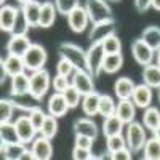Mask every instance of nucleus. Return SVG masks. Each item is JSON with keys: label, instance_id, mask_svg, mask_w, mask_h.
Here are the masks:
<instances>
[{"label": "nucleus", "instance_id": "54", "mask_svg": "<svg viewBox=\"0 0 160 160\" xmlns=\"http://www.w3.org/2000/svg\"><path fill=\"white\" fill-rule=\"evenodd\" d=\"M5 2H7V0H0V3H2V5H5Z\"/></svg>", "mask_w": 160, "mask_h": 160}, {"label": "nucleus", "instance_id": "44", "mask_svg": "<svg viewBox=\"0 0 160 160\" xmlns=\"http://www.w3.org/2000/svg\"><path fill=\"white\" fill-rule=\"evenodd\" d=\"M69 85H71V78L59 75V74H56V77H53V80H51V87L56 93H64V90Z\"/></svg>", "mask_w": 160, "mask_h": 160}, {"label": "nucleus", "instance_id": "13", "mask_svg": "<svg viewBox=\"0 0 160 160\" xmlns=\"http://www.w3.org/2000/svg\"><path fill=\"white\" fill-rule=\"evenodd\" d=\"M18 13H19V8H16L15 5H8V3L2 5V8H0V29L3 32H8V34L13 32Z\"/></svg>", "mask_w": 160, "mask_h": 160}, {"label": "nucleus", "instance_id": "31", "mask_svg": "<svg viewBox=\"0 0 160 160\" xmlns=\"http://www.w3.org/2000/svg\"><path fill=\"white\" fill-rule=\"evenodd\" d=\"M141 38L154 51H157L160 48V28H158V26H148V28L142 31Z\"/></svg>", "mask_w": 160, "mask_h": 160}, {"label": "nucleus", "instance_id": "26", "mask_svg": "<svg viewBox=\"0 0 160 160\" xmlns=\"http://www.w3.org/2000/svg\"><path fill=\"white\" fill-rule=\"evenodd\" d=\"M26 149H28L26 144L21 141L19 142H8V144L2 142V157L7 160H21Z\"/></svg>", "mask_w": 160, "mask_h": 160}, {"label": "nucleus", "instance_id": "40", "mask_svg": "<svg viewBox=\"0 0 160 160\" xmlns=\"http://www.w3.org/2000/svg\"><path fill=\"white\" fill-rule=\"evenodd\" d=\"M31 29V26L28 22V19H26L22 10L19 8V13H18V18H16V22H15V28H13V32L11 34H16V35H28Z\"/></svg>", "mask_w": 160, "mask_h": 160}, {"label": "nucleus", "instance_id": "24", "mask_svg": "<svg viewBox=\"0 0 160 160\" xmlns=\"http://www.w3.org/2000/svg\"><path fill=\"white\" fill-rule=\"evenodd\" d=\"M133 90H135V82L128 77H120L114 83V93L118 99H131Z\"/></svg>", "mask_w": 160, "mask_h": 160}, {"label": "nucleus", "instance_id": "15", "mask_svg": "<svg viewBox=\"0 0 160 160\" xmlns=\"http://www.w3.org/2000/svg\"><path fill=\"white\" fill-rule=\"evenodd\" d=\"M34 158L35 160H50L53 157V146H51V139L45 138L40 135L38 138H35L32 141V148H31Z\"/></svg>", "mask_w": 160, "mask_h": 160}, {"label": "nucleus", "instance_id": "29", "mask_svg": "<svg viewBox=\"0 0 160 160\" xmlns=\"http://www.w3.org/2000/svg\"><path fill=\"white\" fill-rule=\"evenodd\" d=\"M123 64V55L115 53V55H106L102 61V72L106 74H117Z\"/></svg>", "mask_w": 160, "mask_h": 160}, {"label": "nucleus", "instance_id": "11", "mask_svg": "<svg viewBox=\"0 0 160 160\" xmlns=\"http://www.w3.org/2000/svg\"><path fill=\"white\" fill-rule=\"evenodd\" d=\"M68 24L72 32L75 34H82L87 28H88V22H90V18H88V13L85 10V7H77L74 11H71L68 16Z\"/></svg>", "mask_w": 160, "mask_h": 160}, {"label": "nucleus", "instance_id": "48", "mask_svg": "<svg viewBox=\"0 0 160 160\" xmlns=\"http://www.w3.org/2000/svg\"><path fill=\"white\" fill-rule=\"evenodd\" d=\"M151 8L155 11H160V0H151Z\"/></svg>", "mask_w": 160, "mask_h": 160}, {"label": "nucleus", "instance_id": "51", "mask_svg": "<svg viewBox=\"0 0 160 160\" xmlns=\"http://www.w3.org/2000/svg\"><path fill=\"white\" fill-rule=\"evenodd\" d=\"M16 2H18L19 5H26L28 2H31V0H16Z\"/></svg>", "mask_w": 160, "mask_h": 160}, {"label": "nucleus", "instance_id": "36", "mask_svg": "<svg viewBox=\"0 0 160 160\" xmlns=\"http://www.w3.org/2000/svg\"><path fill=\"white\" fill-rule=\"evenodd\" d=\"M106 148H108L109 154L117 152L120 149H125L127 148V139H125V136L122 135V133H120V135L109 136V138H106Z\"/></svg>", "mask_w": 160, "mask_h": 160}, {"label": "nucleus", "instance_id": "37", "mask_svg": "<svg viewBox=\"0 0 160 160\" xmlns=\"http://www.w3.org/2000/svg\"><path fill=\"white\" fill-rule=\"evenodd\" d=\"M102 48H104V53L106 55H115V53H122V42L117 35H111L101 42Z\"/></svg>", "mask_w": 160, "mask_h": 160}, {"label": "nucleus", "instance_id": "28", "mask_svg": "<svg viewBox=\"0 0 160 160\" xmlns=\"http://www.w3.org/2000/svg\"><path fill=\"white\" fill-rule=\"evenodd\" d=\"M0 141H2L3 144L19 142V135H18L15 122L11 123V120H10V122H2L0 123Z\"/></svg>", "mask_w": 160, "mask_h": 160}, {"label": "nucleus", "instance_id": "17", "mask_svg": "<svg viewBox=\"0 0 160 160\" xmlns=\"http://www.w3.org/2000/svg\"><path fill=\"white\" fill-rule=\"evenodd\" d=\"M131 101L135 102L136 108H141V109L149 108L151 102H152V88L146 83L135 85V90H133V95H131Z\"/></svg>", "mask_w": 160, "mask_h": 160}, {"label": "nucleus", "instance_id": "25", "mask_svg": "<svg viewBox=\"0 0 160 160\" xmlns=\"http://www.w3.org/2000/svg\"><path fill=\"white\" fill-rule=\"evenodd\" d=\"M99 96L101 93L98 91H93L90 95L82 96V111L87 117H95L98 114V106H99Z\"/></svg>", "mask_w": 160, "mask_h": 160}, {"label": "nucleus", "instance_id": "9", "mask_svg": "<svg viewBox=\"0 0 160 160\" xmlns=\"http://www.w3.org/2000/svg\"><path fill=\"white\" fill-rule=\"evenodd\" d=\"M71 83H72V87H75L78 90V93L82 96L96 91L95 90V82H93V75L88 71H78V69H75L72 77H71Z\"/></svg>", "mask_w": 160, "mask_h": 160}, {"label": "nucleus", "instance_id": "7", "mask_svg": "<svg viewBox=\"0 0 160 160\" xmlns=\"http://www.w3.org/2000/svg\"><path fill=\"white\" fill-rule=\"evenodd\" d=\"M115 32H117L115 19L104 21V22H99V24H93L91 29H90V34H88L90 43H101L108 37L115 35Z\"/></svg>", "mask_w": 160, "mask_h": 160}, {"label": "nucleus", "instance_id": "49", "mask_svg": "<svg viewBox=\"0 0 160 160\" xmlns=\"http://www.w3.org/2000/svg\"><path fill=\"white\" fill-rule=\"evenodd\" d=\"M152 135H154L155 138H158V139H160V125H158V127H157V128L152 131Z\"/></svg>", "mask_w": 160, "mask_h": 160}, {"label": "nucleus", "instance_id": "22", "mask_svg": "<svg viewBox=\"0 0 160 160\" xmlns=\"http://www.w3.org/2000/svg\"><path fill=\"white\" fill-rule=\"evenodd\" d=\"M21 10L24 13L26 19H28L31 28H38L40 24V10H42V3L37 0H31L26 5H21Z\"/></svg>", "mask_w": 160, "mask_h": 160}, {"label": "nucleus", "instance_id": "46", "mask_svg": "<svg viewBox=\"0 0 160 160\" xmlns=\"http://www.w3.org/2000/svg\"><path fill=\"white\" fill-rule=\"evenodd\" d=\"M131 151L128 149V148H125V149H120V151H117V152H112L111 154V158L112 160H130L131 158Z\"/></svg>", "mask_w": 160, "mask_h": 160}, {"label": "nucleus", "instance_id": "34", "mask_svg": "<svg viewBox=\"0 0 160 160\" xmlns=\"http://www.w3.org/2000/svg\"><path fill=\"white\" fill-rule=\"evenodd\" d=\"M38 133L42 136L48 138V139H53L58 133V118L47 114V118H45V122H43V125H42V128H40Z\"/></svg>", "mask_w": 160, "mask_h": 160}, {"label": "nucleus", "instance_id": "20", "mask_svg": "<svg viewBox=\"0 0 160 160\" xmlns=\"http://www.w3.org/2000/svg\"><path fill=\"white\" fill-rule=\"evenodd\" d=\"M123 128H125V123L122 122V118L117 114L104 117V120H102V135L106 138L114 136V135H120V133L123 131Z\"/></svg>", "mask_w": 160, "mask_h": 160}, {"label": "nucleus", "instance_id": "14", "mask_svg": "<svg viewBox=\"0 0 160 160\" xmlns=\"http://www.w3.org/2000/svg\"><path fill=\"white\" fill-rule=\"evenodd\" d=\"M69 109H71V108H69V104H68V101H66V98H64L62 93H56V91H55V95H51L50 99H48V102H47V111H48V114L53 115V117H56V118L64 117L66 114H68Z\"/></svg>", "mask_w": 160, "mask_h": 160}, {"label": "nucleus", "instance_id": "53", "mask_svg": "<svg viewBox=\"0 0 160 160\" xmlns=\"http://www.w3.org/2000/svg\"><path fill=\"white\" fill-rule=\"evenodd\" d=\"M109 2H114V3H117V2H120V0H109Z\"/></svg>", "mask_w": 160, "mask_h": 160}, {"label": "nucleus", "instance_id": "19", "mask_svg": "<svg viewBox=\"0 0 160 160\" xmlns=\"http://www.w3.org/2000/svg\"><path fill=\"white\" fill-rule=\"evenodd\" d=\"M115 114L122 118V122L127 125L130 122L135 120L136 115V106L131 99H118L117 108H115Z\"/></svg>", "mask_w": 160, "mask_h": 160}, {"label": "nucleus", "instance_id": "50", "mask_svg": "<svg viewBox=\"0 0 160 160\" xmlns=\"http://www.w3.org/2000/svg\"><path fill=\"white\" fill-rule=\"evenodd\" d=\"M155 64L160 68V48L157 50V55H155Z\"/></svg>", "mask_w": 160, "mask_h": 160}, {"label": "nucleus", "instance_id": "1", "mask_svg": "<svg viewBox=\"0 0 160 160\" xmlns=\"http://www.w3.org/2000/svg\"><path fill=\"white\" fill-rule=\"evenodd\" d=\"M58 55L61 58L69 59L75 69H78V71H88L87 51L83 48H80L78 45L71 43V42H61L58 45Z\"/></svg>", "mask_w": 160, "mask_h": 160}, {"label": "nucleus", "instance_id": "52", "mask_svg": "<svg viewBox=\"0 0 160 160\" xmlns=\"http://www.w3.org/2000/svg\"><path fill=\"white\" fill-rule=\"evenodd\" d=\"M157 96H158V102H160V87L157 88Z\"/></svg>", "mask_w": 160, "mask_h": 160}, {"label": "nucleus", "instance_id": "33", "mask_svg": "<svg viewBox=\"0 0 160 160\" xmlns=\"http://www.w3.org/2000/svg\"><path fill=\"white\" fill-rule=\"evenodd\" d=\"M115 108H117V104L114 102L112 96L101 93V96H99V106H98V115H101L102 118L104 117H109V115H114L115 114Z\"/></svg>", "mask_w": 160, "mask_h": 160}, {"label": "nucleus", "instance_id": "27", "mask_svg": "<svg viewBox=\"0 0 160 160\" xmlns=\"http://www.w3.org/2000/svg\"><path fill=\"white\" fill-rule=\"evenodd\" d=\"M142 80L151 88L160 87V68L157 64H148L142 68Z\"/></svg>", "mask_w": 160, "mask_h": 160}, {"label": "nucleus", "instance_id": "39", "mask_svg": "<svg viewBox=\"0 0 160 160\" xmlns=\"http://www.w3.org/2000/svg\"><path fill=\"white\" fill-rule=\"evenodd\" d=\"M55 7L59 15L68 16L71 11H74L77 7H80V0H55Z\"/></svg>", "mask_w": 160, "mask_h": 160}, {"label": "nucleus", "instance_id": "23", "mask_svg": "<svg viewBox=\"0 0 160 160\" xmlns=\"http://www.w3.org/2000/svg\"><path fill=\"white\" fill-rule=\"evenodd\" d=\"M56 7H55V2H50V0H47V2L42 3V10H40V24L38 28H51L53 24H55L56 21Z\"/></svg>", "mask_w": 160, "mask_h": 160}, {"label": "nucleus", "instance_id": "41", "mask_svg": "<svg viewBox=\"0 0 160 160\" xmlns=\"http://www.w3.org/2000/svg\"><path fill=\"white\" fill-rule=\"evenodd\" d=\"M28 115H29V118H31L32 125L35 127V130L40 131V128H42L45 118H47V114L43 112V109L40 108V106H35V108H32V111H31Z\"/></svg>", "mask_w": 160, "mask_h": 160}, {"label": "nucleus", "instance_id": "16", "mask_svg": "<svg viewBox=\"0 0 160 160\" xmlns=\"http://www.w3.org/2000/svg\"><path fill=\"white\" fill-rule=\"evenodd\" d=\"M72 128H74V135H85V136H90L93 139H96L98 135H99L98 127L91 120V117H78V118H75L74 123H72Z\"/></svg>", "mask_w": 160, "mask_h": 160}, {"label": "nucleus", "instance_id": "5", "mask_svg": "<svg viewBox=\"0 0 160 160\" xmlns=\"http://www.w3.org/2000/svg\"><path fill=\"white\" fill-rule=\"evenodd\" d=\"M24 64H26V71L35 72L45 68V62L48 59L47 50L40 45V43H32L31 48L26 51V55L22 56Z\"/></svg>", "mask_w": 160, "mask_h": 160}, {"label": "nucleus", "instance_id": "12", "mask_svg": "<svg viewBox=\"0 0 160 160\" xmlns=\"http://www.w3.org/2000/svg\"><path fill=\"white\" fill-rule=\"evenodd\" d=\"M32 42L28 35H16L11 34V37L7 42V53L8 55H15V56H24L26 51L31 48Z\"/></svg>", "mask_w": 160, "mask_h": 160}, {"label": "nucleus", "instance_id": "2", "mask_svg": "<svg viewBox=\"0 0 160 160\" xmlns=\"http://www.w3.org/2000/svg\"><path fill=\"white\" fill-rule=\"evenodd\" d=\"M50 87H51V78L45 68L29 75V96H32L35 101H42L48 93Z\"/></svg>", "mask_w": 160, "mask_h": 160}, {"label": "nucleus", "instance_id": "47", "mask_svg": "<svg viewBox=\"0 0 160 160\" xmlns=\"http://www.w3.org/2000/svg\"><path fill=\"white\" fill-rule=\"evenodd\" d=\"M135 8L139 13H146L151 8V0H135Z\"/></svg>", "mask_w": 160, "mask_h": 160}, {"label": "nucleus", "instance_id": "42", "mask_svg": "<svg viewBox=\"0 0 160 160\" xmlns=\"http://www.w3.org/2000/svg\"><path fill=\"white\" fill-rule=\"evenodd\" d=\"M72 158L74 160H98L101 157L99 155H93L91 154V149H85V148H80V146H75L74 144Z\"/></svg>", "mask_w": 160, "mask_h": 160}, {"label": "nucleus", "instance_id": "6", "mask_svg": "<svg viewBox=\"0 0 160 160\" xmlns=\"http://www.w3.org/2000/svg\"><path fill=\"white\" fill-rule=\"evenodd\" d=\"M104 48L101 43H91L87 50V64H88V72L95 77H99L102 72V61H104Z\"/></svg>", "mask_w": 160, "mask_h": 160}, {"label": "nucleus", "instance_id": "3", "mask_svg": "<svg viewBox=\"0 0 160 160\" xmlns=\"http://www.w3.org/2000/svg\"><path fill=\"white\" fill-rule=\"evenodd\" d=\"M125 139H127V148L133 152L138 154L142 151L146 141H148V136H146V128L142 123L133 120V122L127 123L125 128Z\"/></svg>", "mask_w": 160, "mask_h": 160}, {"label": "nucleus", "instance_id": "38", "mask_svg": "<svg viewBox=\"0 0 160 160\" xmlns=\"http://www.w3.org/2000/svg\"><path fill=\"white\" fill-rule=\"evenodd\" d=\"M64 98H66V101H68V104H69V108L71 109H75L77 106L82 102V95L78 93V90L75 88V87H72V83L64 90Z\"/></svg>", "mask_w": 160, "mask_h": 160}, {"label": "nucleus", "instance_id": "45", "mask_svg": "<svg viewBox=\"0 0 160 160\" xmlns=\"http://www.w3.org/2000/svg\"><path fill=\"white\" fill-rule=\"evenodd\" d=\"M93 142H95V139L90 138V136L75 135V141H74L75 146H80V148H85V149H91L93 148Z\"/></svg>", "mask_w": 160, "mask_h": 160}, {"label": "nucleus", "instance_id": "35", "mask_svg": "<svg viewBox=\"0 0 160 160\" xmlns=\"http://www.w3.org/2000/svg\"><path fill=\"white\" fill-rule=\"evenodd\" d=\"M15 104L10 98H2L0 99V123L2 122H10L13 114H15Z\"/></svg>", "mask_w": 160, "mask_h": 160}, {"label": "nucleus", "instance_id": "21", "mask_svg": "<svg viewBox=\"0 0 160 160\" xmlns=\"http://www.w3.org/2000/svg\"><path fill=\"white\" fill-rule=\"evenodd\" d=\"M10 95H11V96H24V95H29V75L26 74V72L11 77Z\"/></svg>", "mask_w": 160, "mask_h": 160}, {"label": "nucleus", "instance_id": "10", "mask_svg": "<svg viewBox=\"0 0 160 160\" xmlns=\"http://www.w3.org/2000/svg\"><path fill=\"white\" fill-rule=\"evenodd\" d=\"M15 125H16V130H18V135H19V141L21 142L29 144V142H32L37 138V133L38 131L32 125V122H31V118H29L28 114L19 115L15 120Z\"/></svg>", "mask_w": 160, "mask_h": 160}, {"label": "nucleus", "instance_id": "18", "mask_svg": "<svg viewBox=\"0 0 160 160\" xmlns=\"http://www.w3.org/2000/svg\"><path fill=\"white\" fill-rule=\"evenodd\" d=\"M2 71H3L8 77H15V75H19V74L26 72L24 59H22L21 56L7 55V58L2 59Z\"/></svg>", "mask_w": 160, "mask_h": 160}, {"label": "nucleus", "instance_id": "43", "mask_svg": "<svg viewBox=\"0 0 160 160\" xmlns=\"http://www.w3.org/2000/svg\"><path fill=\"white\" fill-rule=\"evenodd\" d=\"M75 68L72 66V62L69 59H66V58H61L56 64V74L59 75H64V77H72Z\"/></svg>", "mask_w": 160, "mask_h": 160}, {"label": "nucleus", "instance_id": "30", "mask_svg": "<svg viewBox=\"0 0 160 160\" xmlns=\"http://www.w3.org/2000/svg\"><path fill=\"white\" fill-rule=\"evenodd\" d=\"M142 125L146 130L154 131L160 125V111L157 108H152V106L146 108L142 114Z\"/></svg>", "mask_w": 160, "mask_h": 160}, {"label": "nucleus", "instance_id": "8", "mask_svg": "<svg viewBox=\"0 0 160 160\" xmlns=\"http://www.w3.org/2000/svg\"><path fill=\"white\" fill-rule=\"evenodd\" d=\"M154 50L144 42V40L139 37V38H135V42L131 43V55L135 58V61L138 64H141L142 68L148 64H152L154 61Z\"/></svg>", "mask_w": 160, "mask_h": 160}, {"label": "nucleus", "instance_id": "4", "mask_svg": "<svg viewBox=\"0 0 160 160\" xmlns=\"http://www.w3.org/2000/svg\"><path fill=\"white\" fill-rule=\"evenodd\" d=\"M85 10L88 13V18L91 24H99L104 21L114 19L112 8L106 0H85Z\"/></svg>", "mask_w": 160, "mask_h": 160}, {"label": "nucleus", "instance_id": "32", "mask_svg": "<svg viewBox=\"0 0 160 160\" xmlns=\"http://www.w3.org/2000/svg\"><path fill=\"white\" fill-rule=\"evenodd\" d=\"M142 157L146 160H160V139L152 136L142 148Z\"/></svg>", "mask_w": 160, "mask_h": 160}]
</instances>
